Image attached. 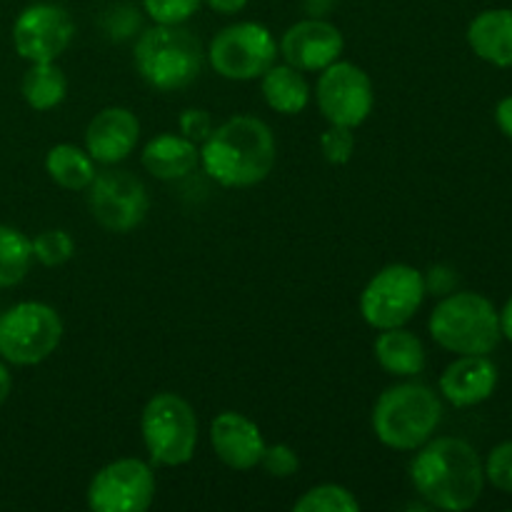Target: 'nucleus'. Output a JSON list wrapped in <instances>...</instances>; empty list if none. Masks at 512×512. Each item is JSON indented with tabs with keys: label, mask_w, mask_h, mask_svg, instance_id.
I'll return each instance as SVG.
<instances>
[{
	"label": "nucleus",
	"mask_w": 512,
	"mask_h": 512,
	"mask_svg": "<svg viewBox=\"0 0 512 512\" xmlns=\"http://www.w3.org/2000/svg\"><path fill=\"white\" fill-rule=\"evenodd\" d=\"M410 480L428 505L438 510H470L483 495V460L460 438H435L420 445Z\"/></svg>",
	"instance_id": "nucleus-1"
},
{
	"label": "nucleus",
	"mask_w": 512,
	"mask_h": 512,
	"mask_svg": "<svg viewBox=\"0 0 512 512\" xmlns=\"http://www.w3.org/2000/svg\"><path fill=\"white\" fill-rule=\"evenodd\" d=\"M200 163L223 188L263 183L275 165L273 130L255 115L228 118L203 140Z\"/></svg>",
	"instance_id": "nucleus-2"
},
{
	"label": "nucleus",
	"mask_w": 512,
	"mask_h": 512,
	"mask_svg": "<svg viewBox=\"0 0 512 512\" xmlns=\"http://www.w3.org/2000/svg\"><path fill=\"white\" fill-rule=\"evenodd\" d=\"M443 420V403L423 383H400L383 390L373 405V433L390 450H418Z\"/></svg>",
	"instance_id": "nucleus-3"
},
{
	"label": "nucleus",
	"mask_w": 512,
	"mask_h": 512,
	"mask_svg": "<svg viewBox=\"0 0 512 512\" xmlns=\"http://www.w3.org/2000/svg\"><path fill=\"white\" fill-rule=\"evenodd\" d=\"M135 68L155 90L188 88L203 73V45L183 25H158L143 30L135 43Z\"/></svg>",
	"instance_id": "nucleus-4"
},
{
	"label": "nucleus",
	"mask_w": 512,
	"mask_h": 512,
	"mask_svg": "<svg viewBox=\"0 0 512 512\" xmlns=\"http://www.w3.org/2000/svg\"><path fill=\"white\" fill-rule=\"evenodd\" d=\"M428 328L440 348L458 355H488L503 338L498 310L478 293H453L440 300Z\"/></svg>",
	"instance_id": "nucleus-5"
},
{
	"label": "nucleus",
	"mask_w": 512,
	"mask_h": 512,
	"mask_svg": "<svg viewBox=\"0 0 512 512\" xmlns=\"http://www.w3.org/2000/svg\"><path fill=\"white\" fill-rule=\"evenodd\" d=\"M140 433L153 463L168 468L190 463L198 448L193 405L175 393L153 395L140 413Z\"/></svg>",
	"instance_id": "nucleus-6"
},
{
	"label": "nucleus",
	"mask_w": 512,
	"mask_h": 512,
	"mask_svg": "<svg viewBox=\"0 0 512 512\" xmlns=\"http://www.w3.org/2000/svg\"><path fill=\"white\" fill-rule=\"evenodd\" d=\"M63 320L58 310L25 300L0 315V358L13 365H38L58 350Z\"/></svg>",
	"instance_id": "nucleus-7"
},
{
	"label": "nucleus",
	"mask_w": 512,
	"mask_h": 512,
	"mask_svg": "<svg viewBox=\"0 0 512 512\" xmlns=\"http://www.w3.org/2000/svg\"><path fill=\"white\" fill-rule=\"evenodd\" d=\"M425 275L405 263L385 265L360 293V315L375 330L403 328L423 305Z\"/></svg>",
	"instance_id": "nucleus-8"
},
{
	"label": "nucleus",
	"mask_w": 512,
	"mask_h": 512,
	"mask_svg": "<svg viewBox=\"0 0 512 512\" xmlns=\"http://www.w3.org/2000/svg\"><path fill=\"white\" fill-rule=\"evenodd\" d=\"M278 43L265 25L243 20L220 30L208 48V60L228 80H255L275 65Z\"/></svg>",
	"instance_id": "nucleus-9"
},
{
	"label": "nucleus",
	"mask_w": 512,
	"mask_h": 512,
	"mask_svg": "<svg viewBox=\"0 0 512 512\" xmlns=\"http://www.w3.org/2000/svg\"><path fill=\"white\" fill-rule=\"evenodd\" d=\"M315 100L330 125L358 128L373 113L375 93L368 73L360 65L335 60L325 70H320L315 85Z\"/></svg>",
	"instance_id": "nucleus-10"
},
{
	"label": "nucleus",
	"mask_w": 512,
	"mask_h": 512,
	"mask_svg": "<svg viewBox=\"0 0 512 512\" xmlns=\"http://www.w3.org/2000/svg\"><path fill=\"white\" fill-rule=\"evenodd\" d=\"M88 208L100 228L130 233L148 215L150 198L145 185L128 170H103L88 185Z\"/></svg>",
	"instance_id": "nucleus-11"
},
{
	"label": "nucleus",
	"mask_w": 512,
	"mask_h": 512,
	"mask_svg": "<svg viewBox=\"0 0 512 512\" xmlns=\"http://www.w3.org/2000/svg\"><path fill=\"white\" fill-rule=\"evenodd\" d=\"M155 475L138 458H120L93 475L88 508L93 512H143L153 505Z\"/></svg>",
	"instance_id": "nucleus-12"
},
{
	"label": "nucleus",
	"mask_w": 512,
	"mask_h": 512,
	"mask_svg": "<svg viewBox=\"0 0 512 512\" xmlns=\"http://www.w3.org/2000/svg\"><path fill=\"white\" fill-rule=\"evenodd\" d=\"M75 23L63 5L33 3L15 18L13 45L30 63H53L73 43Z\"/></svg>",
	"instance_id": "nucleus-13"
},
{
	"label": "nucleus",
	"mask_w": 512,
	"mask_h": 512,
	"mask_svg": "<svg viewBox=\"0 0 512 512\" xmlns=\"http://www.w3.org/2000/svg\"><path fill=\"white\" fill-rule=\"evenodd\" d=\"M343 48V33L333 23L320 18H305L285 30L278 53L283 55L285 63L303 73H320L335 60H340Z\"/></svg>",
	"instance_id": "nucleus-14"
},
{
	"label": "nucleus",
	"mask_w": 512,
	"mask_h": 512,
	"mask_svg": "<svg viewBox=\"0 0 512 512\" xmlns=\"http://www.w3.org/2000/svg\"><path fill=\"white\" fill-rule=\"evenodd\" d=\"M140 140V120L135 118L133 110L105 108L95 115L85 130V150L95 163L115 165L130 158Z\"/></svg>",
	"instance_id": "nucleus-15"
},
{
	"label": "nucleus",
	"mask_w": 512,
	"mask_h": 512,
	"mask_svg": "<svg viewBox=\"0 0 512 512\" xmlns=\"http://www.w3.org/2000/svg\"><path fill=\"white\" fill-rule=\"evenodd\" d=\"M210 443L220 463L230 470H253L265 453V440L258 425L233 410H225L213 420Z\"/></svg>",
	"instance_id": "nucleus-16"
},
{
	"label": "nucleus",
	"mask_w": 512,
	"mask_h": 512,
	"mask_svg": "<svg viewBox=\"0 0 512 512\" xmlns=\"http://www.w3.org/2000/svg\"><path fill=\"white\" fill-rule=\"evenodd\" d=\"M498 388V368L488 355H460L440 375V393L455 408L485 403Z\"/></svg>",
	"instance_id": "nucleus-17"
},
{
	"label": "nucleus",
	"mask_w": 512,
	"mask_h": 512,
	"mask_svg": "<svg viewBox=\"0 0 512 512\" xmlns=\"http://www.w3.org/2000/svg\"><path fill=\"white\" fill-rule=\"evenodd\" d=\"M140 163L153 178L178 180L193 173L200 163L198 143L188 140L185 135L163 133L145 145Z\"/></svg>",
	"instance_id": "nucleus-18"
},
{
	"label": "nucleus",
	"mask_w": 512,
	"mask_h": 512,
	"mask_svg": "<svg viewBox=\"0 0 512 512\" xmlns=\"http://www.w3.org/2000/svg\"><path fill=\"white\" fill-rule=\"evenodd\" d=\"M468 43L478 58L498 68H512V8L475 15L468 28Z\"/></svg>",
	"instance_id": "nucleus-19"
},
{
	"label": "nucleus",
	"mask_w": 512,
	"mask_h": 512,
	"mask_svg": "<svg viewBox=\"0 0 512 512\" xmlns=\"http://www.w3.org/2000/svg\"><path fill=\"white\" fill-rule=\"evenodd\" d=\"M375 360L395 378H415L425 368V348L415 333L405 328L380 330L375 340Z\"/></svg>",
	"instance_id": "nucleus-20"
},
{
	"label": "nucleus",
	"mask_w": 512,
	"mask_h": 512,
	"mask_svg": "<svg viewBox=\"0 0 512 512\" xmlns=\"http://www.w3.org/2000/svg\"><path fill=\"white\" fill-rule=\"evenodd\" d=\"M260 90H263L265 103L280 115H298L310 103V85L305 80L303 70L293 68L288 63L270 65L260 75Z\"/></svg>",
	"instance_id": "nucleus-21"
},
{
	"label": "nucleus",
	"mask_w": 512,
	"mask_h": 512,
	"mask_svg": "<svg viewBox=\"0 0 512 512\" xmlns=\"http://www.w3.org/2000/svg\"><path fill=\"white\" fill-rule=\"evenodd\" d=\"M45 170L50 180L65 190H88L95 178V160L90 158L88 150L78 145L60 143L53 145L45 155Z\"/></svg>",
	"instance_id": "nucleus-22"
},
{
	"label": "nucleus",
	"mask_w": 512,
	"mask_h": 512,
	"mask_svg": "<svg viewBox=\"0 0 512 512\" xmlns=\"http://www.w3.org/2000/svg\"><path fill=\"white\" fill-rule=\"evenodd\" d=\"M20 93H23L25 103L33 110H53L58 108L68 93V80H65L63 70L53 63H30L25 70L23 83H20Z\"/></svg>",
	"instance_id": "nucleus-23"
},
{
	"label": "nucleus",
	"mask_w": 512,
	"mask_h": 512,
	"mask_svg": "<svg viewBox=\"0 0 512 512\" xmlns=\"http://www.w3.org/2000/svg\"><path fill=\"white\" fill-rule=\"evenodd\" d=\"M33 263L30 240L10 225H0V288H13L28 275Z\"/></svg>",
	"instance_id": "nucleus-24"
},
{
	"label": "nucleus",
	"mask_w": 512,
	"mask_h": 512,
	"mask_svg": "<svg viewBox=\"0 0 512 512\" xmlns=\"http://www.w3.org/2000/svg\"><path fill=\"white\" fill-rule=\"evenodd\" d=\"M293 508L298 512H358L360 503L343 485L325 483L310 488Z\"/></svg>",
	"instance_id": "nucleus-25"
},
{
	"label": "nucleus",
	"mask_w": 512,
	"mask_h": 512,
	"mask_svg": "<svg viewBox=\"0 0 512 512\" xmlns=\"http://www.w3.org/2000/svg\"><path fill=\"white\" fill-rule=\"evenodd\" d=\"M33 258L45 268H58L75 255V243L65 230H43L30 240Z\"/></svg>",
	"instance_id": "nucleus-26"
},
{
	"label": "nucleus",
	"mask_w": 512,
	"mask_h": 512,
	"mask_svg": "<svg viewBox=\"0 0 512 512\" xmlns=\"http://www.w3.org/2000/svg\"><path fill=\"white\" fill-rule=\"evenodd\" d=\"M203 0H143L148 18L158 25H183L198 13Z\"/></svg>",
	"instance_id": "nucleus-27"
},
{
	"label": "nucleus",
	"mask_w": 512,
	"mask_h": 512,
	"mask_svg": "<svg viewBox=\"0 0 512 512\" xmlns=\"http://www.w3.org/2000/svg\"><path fill=\"white\" fill-rule=\"evenodd\" d=\"M320 153L330 165H345L350 163L355 153V133L353 128H343V125H330L323 135H320Z\"/></svg>",
	"instance_id": "nucleus-28"
},
{
	"label": "nucleus",
	"mask_w": 512,
	"mask_h": 512,
	"mask_svg": "<svg viewBox=\"0 0 512 512\" xmlns=\"http://www.w3.org/2000/svg\"><path fill=\"white\" fill-rule=\"evenodd\" d=\"M485 478L500 490V493H512V443H503L490 450L485 460Z\"/></svg>",
	"instance_id": "nucleus-29"
},
{
	"label": "nucleus",
	"mask_w": 512,
	"mask_h": 512,
	"mask_svg": "<svg viewBox=\"0 0 512 512\" xmlns=\"http://www.w3.org/2000/svg\"><path fill=\"white\" fill-rule=\"evenodd\" d=\"M260 465H263L265 473L273 475V478H290V475L298 473L300 460H298V453H295L290 445L275 443V445H265V453L263 458H260Z\"/></svg>",
	"instance_id": "nucleus-30"
},
{
	"label": "nucleus",
	"mask_w": 512,
	"mask_h": 512,
	"mask_svg": "<svg viewBox=\"0 0 512 512\" xmlns=\"http://www.w3.org/2000/svg\"><path fill=\"white\" fill-rule=\"evenodd\" d=\"M180 135H185L193 143H203L210 133H213V118H210L208 110L203 108H188L183 110L178 120Z\"/></svg>",
	"instance_id": "nucleus-31"
},
{
	"label": "nucleus",
	"mask_w": 512,
	"mask_h": 512,
	"mask_svg": "<svg viewBox=\"0 0 512 512\" xmlns=\"http://www.w3.org/2000/svg\"><path fill=\"white\" fill-rule=\"evenodd\" d=\"M495 120H498V128L512 140V95L500 100L498 108H495Z\"/></svg>",
	"instance_id": "nucleus-32"
},
{
	"label": "nucleus",
	"mask_w": 512,
	"mask_h": 512,
	"mask_svg": "<svg viewBox=\"0 0 512 512\" xmlns=\"http://www.w3.org/2000/svg\"><path fill=\"white\" fill-rule=\"evenodd\" d=\"M215 13H223V15H235L250 3V0H205Z\"/></svg>",
	"instance_id": "nucleus-33"
},
{
	"label": "nucleus",
	"mask_w": 512,
	"mask_h": 512,
	"mask_svg": "<svg viewBox=\"0 0 512 512\" xmlns=\"http://www.w3.org/2000/svg\"><path fill=\"white\" fill-rule=\"evenodd\" d=\"M498 315H500V333H503L505 338L512 343V298L505 303L503 313H498Z\"/></svg>",
	"instance_id": "nucleus-34"
},
{
	"label": "nucleus",
	"mask_w": 512,
	"mask_h": 512,
	"mask_svg": "<svg viewBox=\"0 0 512 512\" xmlns=\"http://www.w3.org/2000/svg\"><path fill=\"white\" fill-rule=\"evenodd\" d=\"M10 388H13V378H10L8 368H5V365L0 363V405H3L5 400H8Z\"/></svg>",
	"instance_id": "nucleus-35"
}]
</instances>
